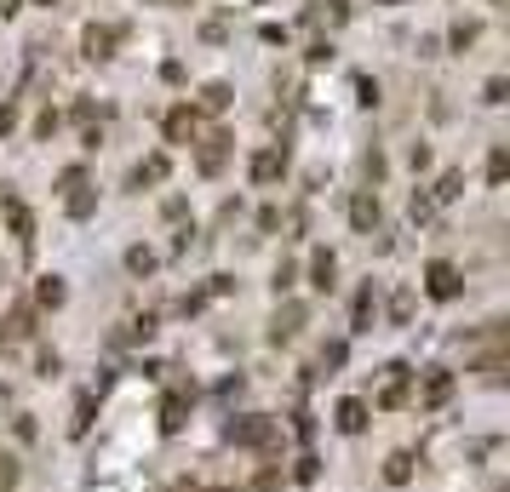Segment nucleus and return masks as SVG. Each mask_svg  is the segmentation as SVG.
I'll return each mask as SVG.
<instances>
[{"mask_svg":"<svg viewBox=\"0 0 510 492\" xmlns=\"http://www.w3.org/2000/svg\"><path fill=\"white\" fill-rule=\"evenodd\" d=\"M236 446H270L275 441V418L264 413H241V418H229V430H224Z\"/></svg>","mask_w":510,"mask_h":492,"instance_id":"1","label":"nucleus"},{"mask_svg":"<svg viewBox=\"0 0 510 492\" xmlns=\"http://www.w3.org/2000/svg\"><path fill=\"white\" fill-rule=\"evenodd\" d=\"M424 292H430L436 304H453V298L464 292V275H459V264H448V258H436L430 269H424Z\"/></svg>","mask_w":510,"mask_h":492,"instance_id":"2","label":"nucleus"},{"mask_svg":"<svg viewBox=\"0 0 510 492\" xmlns=\"http://www.w3.org/2000/svg\"><path fill=\"white\" fill-rule=\"evenodd\" d=\"M304 320H310V304H299V298H287V304L275 309V320H270V344H292V338L304 332Z\"/></svg>","mask_w":510,"mask_h":492,"instance_id":"3","label":"nucleus"},{"mask_svg":"<svg viewBox=\"0 0 510 492\" xmlns=\"http://www.w3.org/2000/svg\"><path fill=\"white\" fill-rule=\"evenodd\" d=\"M453 372L448 367H424V378H419V406H448L453 401Z\"/></svg>","mask_w":510,"mask_h":492,"instance_id":"4","label":"nucleus"},{"mask_svg":"<svg viewBox=\"0 0 510 492\" xmlns=\"http://www.w3.org/2000/svg\"><path fill=\"white\" fill-rule=\"evenodd\" d=\"M408 378H413V367H408V361H390V367H385V383H378V401H373V406H408Z\"/></svg>","mask_w":510,"mask_h":492,"instance_id":"5","label":"nucleus"},{"mask_svg":"<svg viewBox=\"0 0 510 492\" xmlns=\"http://www.w3.org/2000/svg\"><path fill=\"white\" fill-rule=\"evenodd\" d=\"M224 161H229V132L201 138V149H196V173H201V178H218V173H224Z\"/></svg>","mask_w":510,"mask_h":492,"instance_id":"6","label":"nucleus"},{"mask_svg":"<svg viewBox=\"0 0 510 492\" xmlns=\"http://www.w3.org/2000/svg\"><path fill=\"white\" fill-rule=\"evenodd\" d=\"M378 218H385V212H378V195H373V189H356V195H350V229L356 235H373Z\"/></svg>","mask_w":510,"mask_h":492,"instance_id":"7","label":"nucleus"},{"mask_svg":"<svg viewBox=\"0 0 510 492\" xmlns=\"http://www.w3.org/2000/svg\"><path fill=\"white\" fill-rule=\"evenodd\" d=\"M115 40H121V29H110V24H87V35H80V52H87L92 63H110V58H115Z\"/></svg>","mask_w":510,"mask_h":492,"instance_id":"8","label":"nucleus"},{"mask_svg":"<svg viewBox=\"0 0 510 492\" xmlns=\"http://www.w3.org/2000/svg\"><path fill=\"white\" fill-rule=\"evenodd\" d=\"M17 338H35V304H12L0 315V344H17Z\"/></svg>","mask_w":510,"mask_h":492,"instance_id":"9","label":"nucleus"},{"mask_svg":"<svg viewBox=\"0 0 510 492\" xmlns=\"http://www.w3.org/2000/svg\"><path fill=\"white\" fill-rule=\"evenodd\" d=\"M201 138V115L178 103V110H166V143H196Z\"/></svg>","mask_w":510,"mask_h":492,"instance_id":"10","label":"nucleus"},{"mask_svg":"<svg viewBox=\"0 0 510 492\" xmlns=\"http://www.w3.org/2000/svg\"><path fill=\"white\" fill-rule=\"evenodd\" d=\"M367 418H373V406H367V401H356V395L333 406V424H338V435H361V430H367Z\"/></svg>","mask_w":510,"mask_h":492,"instance_id":"11","label":"nucleus"},{"mask_svg":"<svg viewBox=\"0 0 510 492\" xmlns=\"http://www.w3.org/2000/svg\"><path fill=\"white\" fill-rule=\"evenodd\" d=\"M247 173H252V183H259V189H264V183H275V178L287 173V149H259Z\"/></svg>","mask_w":510,"mask_h":492,"instance_id":"12","label":"nucleus"},{"mask_svg":"<svg viewBox=\"0 0 510 492\" xmlns=\"http://www.w3.org/2000/svg\"><path fill=\"white\" fill-rule=\"evenodd\" d=\"M333 281H338V258H333L327 246H315L310 252V287L315 292H333Z\"/></svg>","mask_w":510,"mask_h":492,"instance_id":"13","label":"nucleus"},{"mask_svg":"<svg viewBox=\"0 0 510 492\" xmlns=\"http://www.w3.org/2000/svg\"><path fill=\"white\" fill-rule=\"evenodd\" d=\"M184 424H189V395H184V390H173V395L161 401V435H178Z\"/></svg>","mask_w":510,"mask_h":492,"instance_id":"14","label":"nucleus"},{"mask_svg":"<svg viewBox=\"0 0 510 492\" xmlns=\"http://www.w3.org/2000/svg\"><path fill=\"white\" fill-rule=\"evenodd\" d=\"M63 298H69L63 275H40V281H35V309H63Z\"/></svg>","mask_w":510,"mask_h":492,"instance_id":"15","label":"nucleus"},{"mask_svg":"<svg viewBox=\"0 0 510 492\" xmlns=\"http://www.w3.org/2000/svg\"><path fill=\"white\" fill-rule=\"evenodd\" d=\"M63 212H69L75 224H87L92 212H98V189H87V183H80V189H69V201H63Z\"/></svg>","mask_w":510,"mask_h":492,"instance_id":"16","label":"nucleus"},{"mask_svg":"<svg viewBox=\"0 0 510 492\" xmlns=\"http://www.w3.org/2000/svg\"><path fill=\"white\" fill-rule=\"evenodd\" d=\"M0 218H6V229L17 235V241H35V212H29L24 201H12L6 212H0Z\"/></svg>","mask_w":510,"mask_h":492,"instance_id":"17","label":"nucleus"},{"mask_svg":"<svg viewBox=\"0 0 510 492\" xmlns=\"http://www.w3.org/2000/svg\"><path fill=\"white\" fill-rule=\"evenodd\" d=\"M166 173H173V161H166V155H150L143 166H133V189H143V183H166Z\"/></svg>","mask_w":510,"mask_h":492,"instance_id":"18","label":"nucleus"},{"mask_svg":"<svg viewBox=\"0 0 510 492\" xmlns=\"http://www.w3.org/2000/svg\"><path fill=\"white\" fill-rule=\"evenodd\" d=\"M413 464H419L413 453H390L385 458V487H408L413 481Z\"/></svg>","mask_w":510,"mask_h":492,"instance_id":"19","label":"nucleus"},{"mask_svg":"<svg viewBox=\"0 0 510 492\" xmlns=\"http://www.w3.org/2000/svg\"><path fill=\"white\" fill-rule=\"evenodd\" d=\"M229 103H236V92H229L224 80H207V87H201V110H207V115H224Z\"/></svg>","mask_w":510,"mask_h":492,"instance_id":"20","label":"nucleus"},{"mask_svg":"<svg viewBox=\"0 0 510 492\" xmlns=\"http://www.w3.org/2000/svg\"><path fill=\"white\" fill-rule=\"evenodd\" d=\"M92 418H98V395H75V418H69V430H75V435H87V430H92Z\"/></svg>","mask_w":510,"mask_h":492,"instance_id":"21","label":"nucleus"},{"mask_svg":"<svg viewBox=\"0 0 510 492\" xmlns=\"http://www.w3.org/2000/svg\"><path fill=\"white\" fill-rule=\"evenodd\" d=\"M373 315H378L373 287H361V292H356V332H367V327H373Z\"/></svg>","mask_w":510,"mask_h":492,"instance_id":"22","label":"nucleus"},{"mask_svg":"<svg viewBox=\"0 0 510 492\" xmlns=\"http://www.w3.org/2000/svg\"><path fill=\"white\" fill-rule=\"evenodd\" d=\"M58 372H63V355L40 344V350H35V378H58Z\"/></svg>","mask_w":510,"mask_h":492,"instance_id":"23","label":"nucleus"},{"mask_svg":"<svg viewBox=\"0 0 510 492\" xmlns=\"http://www.w3.org/2000/svg\"><path fill=\"white\" fill-rule=\"evenodd\" d=\"M459 189H464V173H441V183H436V206H448V201H459Z\"/></svg>","mask_w":510,"mask_h":492,"instance_id":"24","label":"nucleus"},{"mask_svg":"<svg viewBox=\"0 0 510 492\" xmlns=\"http://www.w3.org/2000/svg\"><path fill=\"white\" fill-rule=\"evenodd\" d=\"M126 269H133V275H150V269H155V252H150V246H126Z\"/></svg>","mask_w":510,"mask_h":492,"instance_id":"25","label":"nucleus"},{"mask_svg":"<svg viewBox=\"0 0 510 492\" xmlns=\"http://www.w3.org/2000/svg\"><path fill=\"white\" fill-rule=\"evenodd\" d=\"M390 320H396V327H408V320H413V292H408V287L390 298Z\"/></svg>","mask_w":510,"mask_h":492,"instance_id":"26","label":"nucleus"},{"mask_svg":"<svg viewBox=\"0 0 510 492\" xmlns=\"http://www.w3.org/2000/svg\"><path fill=\"white\" fill-rule=\"evenodd\" d=\"M476 35H482L476 24H453V29H448V47H453V52H464V47H476Z\"/></svg>","mask_w":510,"mask_h":492,"instance_id":"27","label":"nucleus"},{"mask_svg":"<svg viewBox=\"0 0 510 492\" xmlns=\"http://www.w3.org/2000/svg\"><path fill=\"white\" fill-rule=\"evenodd\" d=\"M12 435H17V441L29 446V441L40 435V424H35V413H17V418H12Z\"/></svg>","mask_w":510,"mask_h":492,"instance_id":"28","label":"nucleus"},{"mask_svg":"<svg viewBox=\"0 0 510 492\" xmlns=\"http://www.w3.org/2000/svg\"><path fill=\"white\" fill-rule=\"evenodd\" d=\"M505 173H510V155L494 149V155H487V183H505Z\"/></svg>","mask_w":510,"mask_h":492,"instance_id":"29","label":"nucleus"},{"mask_svg":"<svg viewBox=\"0 0 510 492\" xmlns=\"http://www.w3.org/2000/svg\"><path fill=\"white\" fill-rule=\"evenodd\" d=\"M0 492H17V458L0 453Z\"/></svg>","mask_w":510,"mask_h":492,"instance_id":"30","label":"nucleus"},{"mask_svg":"<svg viewBox=\"0 0 510 492\" xmlns=\"http://www.w3.org/2000/svg\"><path fill=\"white\" fill-rule=\"evenodd\" d=\"M505 98H510V80H505V75H494V80L482 87V103H505Z\"/></svg>","mask_w":510,"mask_h":492,"instance_id":"31","label":"nucleus"},{"mask_svg":"<svg viewBox=\"0 0 510 492\" xmlns=\"http://www.w3.org/2000/svg\"><path fill=\"white\" fill-rule=\"evenodd\" d=\"M292 281H299V269H292V264L275 269V281H270V287H275V298H287V292H292Z\"/></svg>","mask_w":510,"mask_h":492,"instance_id":"32","label":"nucleus"},{"mask_svg":"<svg viewBox=\"0 0 510 492\" xmlns=\"http://www.w3.org/2000/svg\"><path fill=\"white\" fill-rule=\"evenodd\" d=\"M361 173L378 183V178H385V155H378V149H367V155H361Z\"/></svg>","mask_w":510,"mask_h":492,"instance_id":"33","label":"nucleus"},{"mask_svg":"<svg viewBox=\"0 0 510 492\" xmlns=\"http://www.w3.org/2000/svg\"><path fill=\"white\" fill-rule=\"evenodd\" d=\"M58 132V110H40L35 115V138H52Z\"/></svg>","mask_w":510,"mask_h":492,"instance_id":"34","label":"nucleus"},{"mask_svg":"<svg viewBox=\"0 0 510 492\" xmlns=\"http://www.w3.org/2000/svg\"><path fill=\"white\" fill-rule=\"evenodd\" d=\"M236 292V275H212V287H207V298H229Z\"/></svg>","mask_w":510,"mask_h":492,"instance_id":"35","label":"nucleus"},{"mask_svg":"<svg viewBox=\"0 0 510 492\" xmlns=\"http://www.w3.org/2000/svg\"><path fill=\"white\" fill-rule=\"evenodd\" d=\"M287 476H282V469H259V481H252V487H259V492H275V487H282Z\"/></svg>","mask_w":510,"mask_h":492,"instance_id":"36","label":"nucleus"},{"mask_svg":"<svg viewBox=\"0 0 510 492\" xmlns=\"http://www.w3.org/2000/svg\"><path fill=\"white\" fill-rule=\"evenodd\" d=\"M12 126H17V103L6 98V103H0V138H6V132H12Z\"/></svg>","mask_w":510,"mask_h":492,"instance_id":"37","label":"nucleus"},{"mask_svg":"<svg viewBox=\"0 0 510 492\" xmlns=\"http://www.w3.org/2000/svg\"><path fill=\"white\" fill-rule=\"evenodd\" d=\"M58 183H63V189H80V183H87V173H80V166H63Z\"/></svg>","mask_w":510,"mask_h":492,"instance_id":"38","label":"nucleus"},{"mask_svg":"<svg viewBox=\"0 0 510 492\" xmlns=\"http://www.w3.org/2000/svg\"><path fill=\"white\" fill-rule=\"evenodd\" d=\"M315 476H322V469H315V458H299V469H292V481H304V487H310Z\"/></svg>","mask_w":510,"mask_h":492,"instance_id":"39","label":"nucleus"},{"mask_svg":"<svg viewBox=\"0 0 510 492\" xmlns=\"http://www.w3.org/2000/svg\"><path fill=\"white\" fill-rule=\"evenodd\" d=\"M322 361H327V367H345V338H338V344H327Z\"/></svg>","mask_w":510,"mask_h":492,"instance_id":"40","label":"nucleus"},{"mask_svg":"<svg viewBox=\"0 0 510 492\" xmlns=\"http://www.w3.org/2000/svg\"><path fill=\"white\" fill-rule=\"evenodd\" d=\"M408 161H413V173H424V166H430V149L413 143V149H408Z\"/></svg>","mask_w":510,"mask_h":492,"instance_id":"41","label":"nucleus"},{"mask_svg":"<svg viewBox=\"0 0 510 492\" xmlns=\"http://www.w3.org/2000/svg\"><path fill=\"white\" fill-rule=\"evenodd\" d=\"M430 212H436V201H430V195H413V218H419V224L430 218Z\"/></svg>","mask_w":510,"mask_h":492,"instance_id":"42","label":"nucleus"},{"mask_svg":"<svg viewBox=\"0 0 510 492\" xmlns=\"http://www.w3.org/2000/svg\"><path fill=\"white\" fill-rule=\"evenodd\" d=\"M17 6H24V0H0V24H6V17H17Z\"/></svg>","mask_w":510,"mask_h":492,"instance_id":"43","label":"nucleus"},{"mask_svg":"<svg viewBox=\"0 0 510 492\" xmlns=\"http://www.w3.org/2000/svg\"><path fill=\"white\" fill-rule=\"evenodd\" d=\"M12 201H17V195H12V189H6V183H0V212H6Z\"/></svg>","mask_w":510,"mask_h":492,"instance_id":"44","label":"nucleus"},{"mask_svg":"<svg viewBox=\"0 0 510 492\" xmlns=\"http://www.w3.org/2000/svg\"><path fill=\"white\" fill-rule=\"evenodd\" d=\"M218 492H247V487H218Z\"/></svg>","mask_w":510,"mask_h":492,"instance_id":"45","label":"nucleus"},{"mask_svg":"<svg viewBox=\"0 0 510 492\" xmlns=\"http://www.w3.org/2000/svg\"><path fill=\"white\" fill-rule=\"evenodd\" d=\"M378 6H396V0H378Z\"/></svg>","mask_w":510,"mask_h":492,"instance_id":"46","label":"nucleus"},{"mask_svg":"<svg viewBox=\"0 0 510 492\" xmlns=\"http://www.w3.org/2000/svg\"><path fill=\"white\" fill-rule=\"evenodd\" d=\"M35 6H52V0H35Z\"/></svg>","mask_w":510,"mask_h":492,"instance_id":"47","label":"nucleus"},{"mask_svg":"<svg viewBox=\"0 0 510 492\" xmlns=\"http://www.w3.org/2000/svg\"><path fill=\"white\" fill-rule=\"evenodd\" d=\"M178 492H196V487H178Z\"/></svg>","mask_w":510,"mask_h":492,"instance_id":"48","label":"nucleus"}]
</instances>
